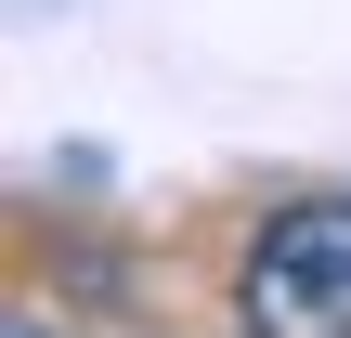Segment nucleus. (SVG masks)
Returning <instances> with one entry per match:
<instances>
[{
    "label": "nucleus",
    "mask_w": 351,
    "mask_h": 338,
    "mask_svg": "<svg viewBox=\"0 0 351 338\" xmlns=\"http://www.w3.org/2000/svg\"><path fill=\"white\" fill-rule=\"evenodd\" d=\"M234 326L247 338H351V195H300L247 234Z\"/></svg>",
    "instance_id": "nucleus-1"
},
{
    "label": "nucleus",
    "mask_w": 351,
    "mask_h": 338,
    "mask_svg": "<svg viewBox=\"0 0 351 338\" xmlns=\"http://www.w3.org/2000/svg\"><path fill=\"white\" fill-rule=\"evenodd\" d=\"M0 338H52V326H39V313H13V326H0Z\"/></svg>",
    "instance_id": "nucleus-2"
}]
</instances>
